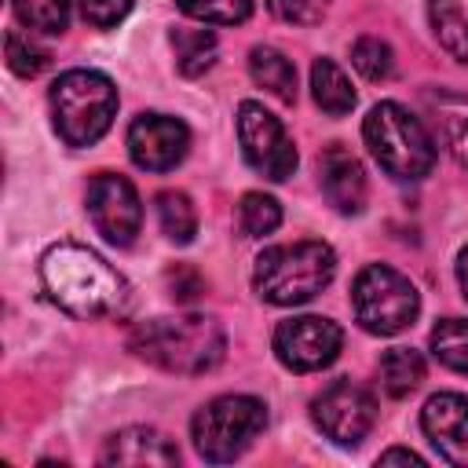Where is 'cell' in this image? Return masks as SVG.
I'll return each instance as SVG.
<instances>
[{
    "label": "cell",
    "instance_id": "ba28073f",
    "mask_svg": "<svg viewBox=\"0 0 468 468\" xmlns=\"http://www.w3.org/2000/svg\"><path fill=\"white\" fill-rule=\"evenodd\" d=\"M238 143H241L245 161L260 176H267L274 183H285L296 172V146H292V139L285 135L282 121L271 110H263L260 102H252V99H245L238 106Z\"/></svg>",
    "mask_w": 468,
    "mask_h": 468
},
{
    "label": "cell",
    "instance_id": "7402d4cb",
    "mask_svg": "<svg viewBox=\"0 0 468 468\" xmlns=\"http://www.w3.org/2000/svg\"><path fill=\"white\" fill-rule=\"evenodd\" d=\"M157 219H161L165 238L176 245H186L197 234V212L183 190H161L157 194Z\"/></svg>",
    "mask_w": 468,
    "mask_h": 468
},
{
    "label": "cell",
    "instance_id": "7c38bea8",
    "mask_svg": "<svg viewBox=\"0 0 468 468\" xmlns=\"http://www.w3.org/2000/svg\"><path fill=\"white\" fill-rule=\"evenodd\" d=\"M190 150V128L168 113H139L128 128V154L146 172L176 168Z\"/></svg>",
    "mask_w": 468,
    "mask_h": 468
},
{
    "label": "cell",
    "instance_id": "6da1fadb",
    "mask_svg": "<svg viewBox=\"0 0 468 468\" xmlns=\"http://www.w3.org/2000/svg\"><path fill=\"white\" fill-rule=\"evenodd\" d=\"M40 282L48 296L73 318H117L128 311V282L88 245L58 241L40 256Z\"/></svg>",
    "mask_w": 468,
    "mask_h": 468
},
{
    "label": "cell",
    "instance_id": "3957f363",
    "mask_svg": "<svg viewBox=\"0 0 468 468\" xmlns=\"http://www.w3.org/2000/svg\"><path fill=\"white\" fill-rule=\"evenodd\" d=\"M336 274V252L325 241L271 245L256 256L252 289L274 307H296L314 300Z\"/></svg>",
    "mask_w": 468,
    "mask_h": 468
},
{
    "label": "cell",
    "instance_id": "4fadbf2b",
    "mask_svg": "<svg viewBox=\"0 0 468 468\" xmlns=\"http://www.w3.org/2000/svg\"><path fill=\"white\" fill-rule=\"evenodd\" d=\"M420 428L442 461L468 468V399L457 391H439L420 410Z\"/></svg>",
    "mask_w": 468,
    "mask_h": 468
},
{
    "label": "cell",
    "instance_id": "d6a6232c",
    "mask_svg": "<svg viewBox=\"0 0 468 468\" xmlns=\"http://www.w3.org/2000/svg\"><path fill=\"white\" fill-rule=\"evenodd\" d=\"M457 282H461V292H464V300H468V245H464L461 256H457Z\"/></svg>",
    "mask_w": 468,
    "mask_h": 468
},
{
    "label": "cell",
    "instance_id": "9c48e42d",
    "mask_svg": "<svg viewBox=\"0 0 468 468\" xmlns=\"http://www.w3.org/2000/svg\"><path fill=\"white\" fill-rule=\"evenodd\" d=\"M311 420L336 446H358L377 424V399L355 380H333L311 402Z\"/></svg>",
    "mask_w": 468,
    "mask_h": 468
},
{
    "label": "cell",
    "instance_id": "5bb4252c",
    "mask_svg": "<svg viewBox=\"0 0 468 468\" xmlns=\"http://www.w3.org/2000/svg\"><path fill=\"white\" fill-rule=\"evenodd\" d=\"M318 183H322V194L325 201L344 212V216H358L366 208V172L358 165V157L340 146V143H329L322 154H318Z\"/></svg>",
    "mask_w": 468,
    "mask_h": 468
},
{
    "label": "cell",
    "instance_id": "f546056e",
    "mask_svg": "<svg viewBox=\"0 0 468 468\" xmlns=\"http://www.w3.org/2000/svg\"><path fill=\"white\" fill-rule=\"evenodd\" d=\"M77 4H80V15H84L91 26H99V29L117 26V22L132 11V0H77Z\"/></svg>",
    "mask_w": 468,
    "mask_h": 468
},
{
    "label": "cell",
    "instance_id": "2e32d148",
    "mask_svg": "<svg viewBox=\"0 0 468 468\" xmlns=\"http://www.w3.org/2000/svg\"><path fill=\"white\" fill-rule=\"evenodd\" d=\"M428 18L439 48L468 62V0H428Z\"/></svg>",
    "mask_w": 468,
    "mask_h": 468
},
{
    "label": "cell",
    "instance_id": "44dd1931",
    "mask_svg": "<svg viewBox=\"0 0 468 468\" xmlns=\"http://www.w3.org/2000/svg\"><path fill=\"white\" fill-rule=\"evenodd\" d=\"M172 48H176V66L183 77H201L216 62V37L208 29H172Z\"/></svg>",
    "mask_w": 468,
    "mask_h": 468
},
{
    "label": "cell",
    "instance_id": "9a60e30c",
    "mask_svg": "<svg viewBox=\"0 0 468 468\" xmlns=\"http://www.w3.org/2000/svg\"><path fill=\"white\" fill-rule=\"evenodd\" d=\"M102 464H117V468H165V464H176L179 461V450L168 435H161L157 428H121L106 439L102 453H99Z\"/></svg>",
    "mask_w": 468,
    "mask_h": 468
},
{
    "label": "cell",
    "instance_id": "7a4b0ae2",
    "mask_svg": "<svg viewBox=\"0 0 468 468\" xmlns=\"http://www.w3.org/2000/svg\"><path fill=\"white\" fill-rule=\"evenodd\" d=\"M128 347L165 369V373H183V377H197L208 373L223 362L227 351V336L219 329L216 318L208 314H183V318H150L139 322L128 336Z\"/></svg>",
    "mask_w": 468,
    "mask_h": 468
},
{
    "label": "cell",
    "instance_id": "4dcf8cb0",
    "mask_svg": "<svg viewBox=\"0 0 468 468\" xmlns=\"http://www.w3.org/2000/svg\"><path fill=\"white\" fill-rule=\"evenodd\" d=\"M168 285H172V296H176V300H183V303H186V300H194V296L205 289V285H201V278H197L190 267H176V271H168Z\"/></svg>",
    "mask_w": 468,
    "mask_h": 468
},
{
    "label": "cell",
    "instance_id": "d4e9b609",
    "mask_svg": "<svg viewBox=\"0 0 468 468\" xmlns=\"http://www.w3.org/2000/svg\"><path fill=\"white\" fill-rule=\"evenodd\" d=\"M11 7L33 33H62L69 26V0H11Z\"/></svg>",
    "mask_w": 468,
    "mask_h": 468
},
{
    "label": "cell",
    "instance_id": "277c9868",
    "mask_svg": "<svg viewBox=\"0 0 468 468\" xmlns=\"http://www.w3.org/2000/svg\"><path fill=\"white\" fill-rule=\"evenodd\" d=\"M362 139L377 165L399 183H417L435 168V143L428 128L399 102H377L362 121Z\"/></svg>",
    "mask_w": 468,
    "mask_h": 468
},
{
    "label": "cell",
    "instance_id": "52a82bcc",
    "mask_svg": "<svg viewBox=\"0 0 468 468\" xmlns=\"http://www.w3.org/2000/svg\"><path fill=\"white\" fill-rule=\"evenodd\" d=\"M351 307L366 333L395 336L406 325H413V318L420 311V296H417V285L406 274H399L395 267L369 263L355 274Z\"/></svg>",
    "mask_w": 468,
    "mask_h": 468
},
{
    "label": "cell",
    "instance_id": "cb8c5ba5",
    "mask_svg": "<svg viewBox=\"0 0 468 468\" xmlns=\"http://www.w3.org/2000/svg\"><path fill=\"white\" fill-rule=\"evenodd\" d=\"M238 223L249 238H263V234H274L278 223H282V205L271 197V194H260V190H249L238 205Z\"/></svg>",
    "mask_w": 468,
    "mask_h": 468
},
{
    "label": "cell",
    "instance_id": "83f0119b",
    "mask_svg": "<svg viewBox=\"0 0 468 468\" xmlns=\"http://www.w3.org/2000/svg\"><path fill=\"white\" fill-rule=\"evenodd\" d=\"M7 66H11V73H18V77H40V73L51 66V55H48V48H40L37 40H29L26 33L11 29V33H7Z\"/></svg>",
    "mask_w": 468,
    "mask_h": 468
},
{
    "label": "cell",
    "instance_id": "d6986e66",
    "mask_svg": "<svg viewBox=\"0 0 468 468\" xmlns=\"http://www.w3.org/2000/svg\"><path fill=\"white\" fill-rule=\"evenodd\" d=\"M428 106L435 110L442 143L468 168V99L453 95V91H439V95H428Z\"/></svg>",
    "mask_w": 468,
    "mask_h": 468
},
{
    "label": "cell",
    "instance_id": "e0dca14e",
    "mask_svg": "<svg viewBox=\"0 0 468 468\" xmlns=\"http://www.w3.org/2000/svg\"><path fill=\"white\" fill-rule=\"evenodd\" d=\"M311 95L329 117H344L355 110V88L347 73L333 58H314L311 66Z\"/></svg>",
    "mask_w": 468,
    "mask_h": 468
},
{
    "label": "cell",
    "instance_id": "1f68e13d",
    "mask_svg": "<svg viewBox=\"0 0 468 468\" xmlns=\"http://www.w3.org/2000/svg\"><path fill=\"white\" fill-rule=\"evenodd\" d=\"M424 464V457H417L413 450H384L380 453V464Z\"/></svg>",
    "mask_w": 468,
    "mask_h": 468
},
{
    "label": "cell",
    "instance_id": "484cf974",
    "mask_svg": "<svg viewBox=\"0 0 468 468\" xmlns=\"http://www.w3.org/2000/svg\"><path fill=\"white\" fill-rule=\"evenodd\" d=\"M186 18L205 26H238L252 15V0H176Z\"/></svg>",
    "mask_w": 468,
    "mask_h": 468
},
{
    "label": "cell",
    "instance_id": "4316f807",
    "mask_svg": "<svg viewBox=\"0 0 468 468\" xmlns=\"http://www.w3.org/2000/svg\"><path fill=\"white\" fill-rule=\"evenodd\" d=\"M351 66L366 80H388L395 73V55L380 37H358L351 44Z\"/></svg>",
    "mask_w": 468,
    "mask_h": 468
},
{
    "label": "cell",
    "instance_id": "8992f818",
    "mask_svg": "<svg viewBox=\"0 0 468 468\" xmlns=\"http://www.w3.org/2000/svg\"><path fill=\"white\" fill-rule=\"evenodd\" d=\"M263 428H267V406L252 395H219L205 402L190 420L194 446L212 464H227L241 457Z\"/></svg>",
    "mask_w": 468,
    "mask_h": 468
},
{
    "label": "cell",
    "instance_id": "8fae6325",
    "mask_svg": "<svg viewBox=\"0 0 468 468\" xmlns=\"http://www.w3.org/2000/svg\"><path fill=\"white\" fill-rule=\"evenodd\" d=\"M88 216L110 245H132L143 227V201L117 172H99L88 183Z\"/></svg>",
    "mask_w": 468,
    "mask_h": 468
},
{
    "label": "cell",
    "instance_id": "ffe728a7",
    "mask_svg": "<svg viewBox=\"0 0 468 468\" xmlns=\"http://www.w3.org/2000/svg\"><path fill=\"white\" fill-rule=\"evenodd\" d=\"M424 380V358L413 347H391L380 358V388L391 399H406Z\"/></svg>",
    "mask_w": 468,
    "mask_h": 468
},
{
    "label": "cell",
    "instance_id": "30bf717a",
    "mask_svg": "<svg viewBox=\"0 0 468 468\" xmlns=\"http://www.w3.org/2000/svg\"><path fill=\"white\" fill-rule=\"evenodd\" d=\"M344 347V329L322 314H300L274 329V355L292 373L325 369Z\"/></svg>",
    "mask_w": 468,
    "mask_h": 468
},
{
    "label": "cell",
    "instance_id": "5b68a950",
    "mask_svg": "<svg viewBox=\"0 0 468 468\" xmlns=\"http://www.w3.org/2000/svg\"><path fill=\"white\" fill-rule=\"evenodd\" d=\"M117 113V88L99 69H69L51 84V117L66 146L99 143Z\"/></svg>",
    "mask_w": 468,
    "mask_h": 468
},
{
    "label": "cell",
    "instance_id": "603a6c76",
    "mask_svg": "<svg viewBox=\"0 0 468 468\" xmlns=\"http://www.w3.org/2000/svg\"><path fill=\"white\" fill-rule=\"evenodd\" d=\"M431 355L446 369L468 373V318H442L431 329Z\"/></svg>",
    "mask_w": 468,
    "mask_h": 468
},
{
    "label": "cell",
    "instance_id": "ac0fdd59",
    "mask_svg": "<svg viewBox=\"0 0 468 468\" xmlns=\"http://www.w3.org/2000/svg\"><path fill=\"white\" fill-rule=\"evenodd\" d=\"M249 73L274 99H282V102L296 99V66L278 48H252L249 51Z\"/></svg>",
    "mask_w": 468,
    "mask_h": 468
},
{
    "label": "cell",
    "instance_id": "f1b7e54d",
    "mask_svg": "<svg viewBox=\"0 0 468 468\" xmlns=\"http://www.w3.org/2000/svg\"><path fill=\"white\" fill-rule=\"evenodd\" d=\"M267 7L274 18H282L289 26H314V22H322L329 0H267Z\"/></svg>",
    "mask_w": 468,
    "mask_h": 468
}]
</instances>
